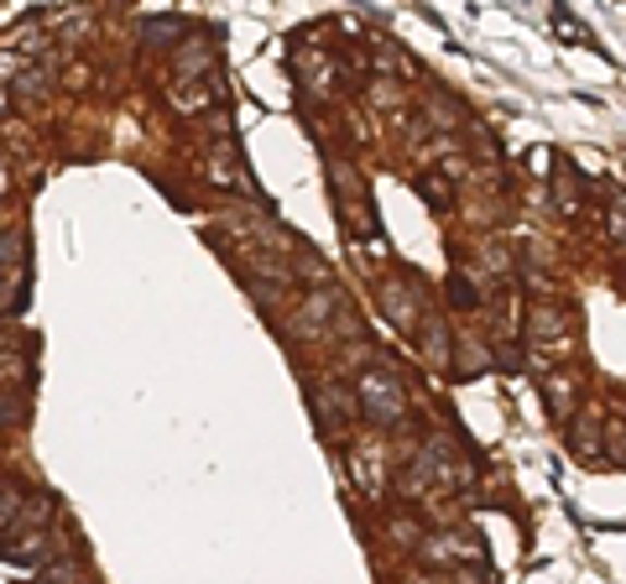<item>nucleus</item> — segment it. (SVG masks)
Returning <instances> with one entry per match:
<instances>
[{"label":"nucleus","mask_w":626,"mask_h":584,"mask_svg":"<svg viewBox=\"0 0 626 584\" xmlns=\"http://www.w3.org/2000/svg\"><path fill=\"white\" fill-rule=\"evenodd\" d=\"M365 99H371V105H376V110H392V105H397V99H402V90H397V84H392V79H376V84H371V90H365Z\"/></svg>","instance_id":"nucleus-15"},{"label":"nucleus","mask_w":626,"mask_h":584,"mask_svg":"<svg viewBox=\"0 0 626 584\" xmlns=\"http://www.w3.org/2000/svg\"><path fill=\"white\" fill-rule=\"evenodd\" d=\"M418 193H423V199H429V204H438V210H444V204H449V183H444V178H429V172H423V178H418Z\"/></svg>","instance_id":"nucleus-16"},{"label":"nucleus","mask_w":626,"mask_h":584,"mask_svg":"<svg viewBox=\"0 0 626 584\" xmlns=\"http://www.w3.org/2000/svg\"><path fill=\"white\" fill-rule=\"evenodd\" d=\"M209 178H215V183H225V188H236V193H251V178L241 172V163H236V157H215V163H209Z\"/></svg>","instance_id":"nucleus-12"},{"label":"nucleus","mask_w":626,"mask_h":584,"mask_svg":"<svg viewBox=\"0 0 626 584\" xmlns=\"http://www.w3.org/2000/svg\"><path fill=\"white\" fill-rule=\"evenodd\" d=\"M418 559L434 563V569H444V563H475V559H481V548L465 538V533H434V538L418 543Z\"/></svg>","instance_id":"nucleus-5"},{"label":"nucleus","mask_w":626,"mask_h":584,"mask_svg":"<svg viewBox=\"0 0 626 584\" xmlns=\"http://www.w3.org/2000/svg\"><path fill=\"white\" fill-rule=\"evenodd\" d=\"M356 402H361V413L371 422H402L408 418V392H402V381H397V371H386V366H371V371H361V381H356Z\"/></svg>","instance_id":"nucleus-1"},{"label":"nucleus","mask_w":626,"mask_h":584,"mask_svg":"<svg viewBox=\"0 0 626 584\" xmlns=\"http://www.w3.org/2000/svg\"><path fill=\"white\" fill-rule=\"evenodd\" d=\"M313 413H318V422H324L329 433H339L345 422H356V413H361L356 386H345L339 376H324V381L313 386Z\"/></svg>","instance_id":"nucleus-3"},{"label":"nucleus","mask_w":626,"mask_h":584,"mask_svg":"<svg viewBox=\"0 0 626 584\" xmlns=\"http://www.w3.org/2000/svg\"><path fill=\"white\" fill-rule=\"evenodd\" d=\"M386 533H392V543H397V548H418V543H423V527H418L412 516H397Z\"/></svg>","instance_id":"nucleus-14"},{"label":"nucleus","mask_w":626,"mask_h":584,"mask_svg":"<svg viewBox=\"0 0 626 584\" xmlns=\"http://www.w3.org/2000/svg\"><path fill=\"white\" fill-rule=\"evenodd\" d=\"M543 397H549V413H554V418H575V402H579V376L549 371V376H543Z\"/></svg>","instance_id":"nucleus-9"},{"label":"nucleus","mask_w":626,"mask_h":584,"mask_svg":"<svg viewBox=\"0 0 626 584\" xmlns=\"http://www.w3.org/2000/svg\"><path fill=\"white\" fill-rule=\"evenodd\" d=\"M22 512V501H16V491H5V486H0V533H5V527H11V516Z\"/></svg>","instance_id":"nucleus-17"},{"label":"nucleus","mask_w":626,"mask_h":584,"mask_svg":"<svg viewBox=\"0 0 626 584\" xmlns=\"http://www.w3.org/2000/svg\"><path fill=\"white\" fill-rule=\"evenodd\" d=\"M475 272H491V277H511V251H506L502 240H485L481 251H475Z\"/></svg>","instance_id":"nucleus-11"},{"label":"nucleus","mask_w":626,"mask_h":584,"mask_svg":"<svg viewBox=\"0 0 626 584\" xmlns=\"http://www.w3.org/2000/svg\"><path fill=\"white\" fill-rule=\"evenodd\" d=\"M423 329V360L434 366V371H449V360H455V329L438 324V319H429Z\"/></svg>","instance_id":"nucleus-8"},{"label":"nucleus","mask_w":626,"mask_h":584,"mask_svg":"<svg viewBox=\"0 0 626 584\" xmlns=\"http://www.w3.org/2000/svg\"><path fill=\"white\" fill-rule=\"evenodd\" d=\"M449 298H455L459 308H481V293H475V277H470V266H465V272H455V282H449Z\"/></svg>","instance_id":"nucleus-13"},{"label":"nucleus","mask_w":626,"mask_h":584,"mask_svg":"<svg viewBox=\"0 0 626 584\" xmlns=\"http://www.w3.org/2000/svg\"><path fill=\"white\" fill-rule=\"evenodd\" d=\"M569 449H575L579 460H605V418L601 413H575L569 418Z\"/></svg>","instance_id":"nucleus-6"},{"label":"nucleus","mask_w":626,"mask_h":584,"mask_svg":"<svg viewBox=\"0 0 626 584\" xmlns=\"http://www.w3.org/2000/svg\"><path fill=\"white\" fill-rule=\"evenodd\" d=\"M455 360H449V371H459V376H470V371H485L491 366V350H485L475 334H455Z\"/></svg>","instance_id":"nucleus-10"},{"label":"nucleus","mask_w":626,"mask_h":584,"mask_svg":"<svg viewBox=\"0 0 626 584\" xmlns=\"http://www.w3.org/2000/svg\"><path fill=\"white\" fill-rule=\"evenodd\" d=\"M329 313H339V293H335V287L309 293V298L298 303V313H288V334H292V339H313V334H324Z\"/></svg>","instance_id":"nucleus-4"},{"label":"nucleus","mask_w":626,"mask_h":584,"mask_svg":"<svg viewBox=\"0 0 626 584\" xmlns=\"http://www.w3.org/2000/svg\"><path fill=\"white\" fill-rule=\"evenodd\" d=\"M382 308H386V319L402 329V334H412V329L423 324V313H418V303H412V293L402 287V282H386V287H382Z\"/></svg>","instance_id":"nucleus-7"},{"label":"nucleus","mask_w":626,"mask_h":584,"mask_svg":"<svg viewBox=\"0 0 626 584\" xmlns=\"http://www.w3.org/2000/svg\"><path fill=\"white\" fill-rule=\"evenodd\" d=\"M392 449L382 439H361V444L350 449V480H356V491L371 496V501H382L386 496V480H392Z\"/></svg>","instance_id":"nucleus-2"}]
</instances>
